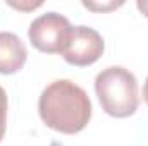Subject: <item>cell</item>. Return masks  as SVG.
Returning a JSON list of instances; mask_svg holds the SVG:
<instances>
[{"label": "cell", "instance_id": "obj_1", "mask_svg": "<svg viewBox=\"0 0 148 146\" xmlns=\"http://www.w3.org/2000/svg\"><path fill=\"white\" fill-rule=\"evenodd\" d=\"M38 112L47 127L62 134H76L91 119V102L76 83L57 79L41 91Z\"/></svg>", "mask_w": 148, "mask_h": 146}, {"label": "cell", "instance_id": "obj_2", "mask_svg": "<svg viewBox=\"0 0 148 146\" xmlns=\"http://www.w3.org/2000/svg\"><path fill=\"white\" fill-rule=\"evenodd\" d=\"M95 91L102 108L115 119L131 117L140 105L138 81L134 74L121 65L107 67L95 79Z\"/></svg>", "mask_w": 148, "mask_h": 146}, {"label": "cell", "instance_id": "obj_3", "mask_svg": "<svg viewBox=\"0 0 148 146\" xmlns=\"http://www.w3.org/2000/svg\"><path fill=\"white\" fill-rule=\"evenodd\" d=\"M71 31L73 26L67 17L57 12H47L29 24L28 36L31 45L43 53H64Z\"/></svg>", "mask_w": 148, "mask_h": 146}, {"label": "cell", "instance_id": "obj_4", "mask_svg": "<svg viewBox=\"0 0 148 146\" xmlns=\"http://www.w3.org/2000/svg\"><path fill=\"white\" fill-rule=\"evenodd\" d=\"M103 50H105V43L98 31L88 26H74L67 48L64 50L62 57L71 65L86 67L95 64L102 57Z\"/></svg>", "mask_w": 148, "mask_h": 146}, {"label": "cell", "instance_id": "obj_5", "mask_svg": "<svg viewBox=\"0 0 148 146\" xmlns=\"http://www.w3.org/2000/svg\"><path fill=\"white\" fill-rule=\"evenodd\" d=\"M28 50L23 40L9 31H0V74H16L26 64Z\"/></svg>", "mask_w": 148, "mask_h": 146}, {"label": "cell", "instance_id": "obj_6", "mask_svg": "<svg viewBox=\"0 0 148 146\" xmlns=\"http://www.w3.org/2000/svg\"><path fill=\"white\" fill-rule=\"evenodd\" d=\"M5 129H7V93L0 86V141L5 136Z\"/></svg>", "mask_w": 148, "mask_h": 146}, {"label": "cell", "instance_id": "obj_7", "mask_svg": "<svg viewBox=\"0 0 148 146\" xmlns=\"http://www.w3.org/2000/svg\"><path fill=\"white\" fill-rule=\"evenodd\" d=\"M83 5L86 7V9H91V10H112V9H117V7H121L122 5V2H117V3H93V2H83Z\"/></svg>", "mask_w": 148, "mask_h": 146}, {"label": "cell", "instance_id": "obj_8", "mask_svg": "<svg viewBox=\"0 0 148 146\" xmlns=\"http://www.w3.org/2000/svg\"><path fill=\"white\" fill-rule=\"evenodd\" d=\"M136 7L148 17V2H141V0H140V2H136Z\"/></svg>", "mask_w": 148, "mask_h": 146}, {"label": "cell", "instance_id": "obj_9", "mask_svg": "<svg viewBox=\"0 0 148 146\" xmlns=\"http://www.w3.org/2000/svg\"><path fill=\"white\" fill-rule=\"evenodd\" d=\"M143 100L148 105V77H147V81H145V86H143Z\"/></svg>", "mask_w": 148, "mask_h": 146}]
</instances>
